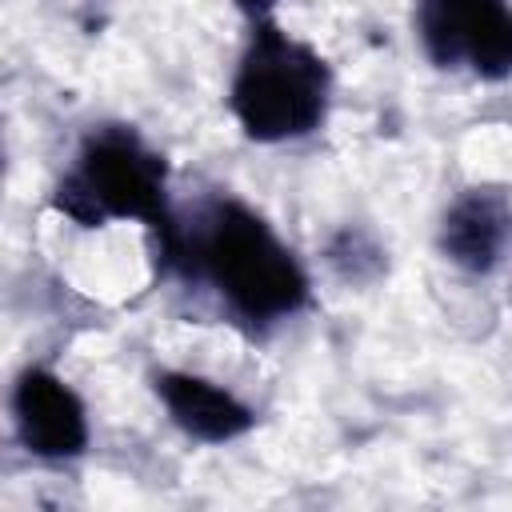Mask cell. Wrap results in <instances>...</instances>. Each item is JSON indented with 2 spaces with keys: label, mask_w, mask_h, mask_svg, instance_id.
I'll return each mask as SVG.
<instances>
[{
  "label": "cell",
  "mask_w": 512,
  "mask_h": 512,
  "mask_svg": "<svg viewBox=\"0 0 512 512\" xmlns=\"http://www.w3.org/2000/svg\"><path fill=\"white\" fill-rule=\"evenodd\" d=\"M204 284L232 320L272 328L308 304V276L276 228L236 196H208L180 220L176 244L160 260Z\"/></svg>",
  "instance_id": "obj_1"
},
{
  "label": "cell",
  "mask_w": 512,
  "mask_h": 512,
  "mask_svg": "<svg viewBox=\"0 0 512 512\" xmlns=\"http://www.w3.org/2000/svg\"><path fill=\"white\" fill-rule=\"evenodd\" d=\"M236 8L244 16H252V20H268V12L276 8V0H236Z\"/></svg>",
  "instance_id": "obj_9"
},
{
  "label": "cell",
  "mask_w": 512,
  "mask_h": 512,
  "mask_svg": "<svg viewBox=\"0 0 512 512\" xmlns=\"http://www.w3.org/2000/svg\"><path fill=\"white\" fill-rule=\"evenodd\" d=\"M324 256L344 284H372L384 272V248L364 228H340Z\"/></svg>",
  "instance_id": "obj_8"
},
{
  "label": "cell",
  "mask_w": 512,
  "mask_h": 512,
  "mask_svg": "<svg viewBox=\"0 0 512 512\" xmlns=\"http://www.w3.org/2000/svg\"><path fill=\"white\" fill-rule=\"evenodd\" d=\"M328 96L332 72L324 56L272 20H256L228 88V108L244 136L256 144L312 136L328 116Z\"/></svg>",
  "instance_id": "obj_3"
},
{
  "label": "cell",
  "mask_w": 512,
  "mask_h": 512,
  "mask_svg": "<svg viewBox=\"0 0 512 512\" xmlns=\"http://www.w3.org/2000/svg\"><path fill=\"white\" fill-rule=\"evenodd\" d=\"M416 40L436 68L480 80L512 76V0H416Z\"/></svg>",
  "instance_id": "obj_4"
},
{
  "label": "cell",
  "mask_w": 512,
  "mask_h": 512,
  "mask_svg": "<svg viewBox=\"0 0 512 512\" xmlns=\"http://www.w3.org/2000/svg\"><path fill=\"white\" fill-rule=\"evenodd\" d=\"M52 204L80 228L140 220L152 232L160 260L176 244L180 216L168 204V164L128 124H104L84 136L76 168L56 184Z\"/></svg>",
  "instance_id": "obj_2"
},
{
  "label": "cell",
  "mask_w": 512,
  "mask_h": 512,
  "mask_svg": "<svg viewBox=\"0 0 512 512\" xmlns=\"http://www.w3.org/2000/svg\"><path fill=\"white\" fill-rule=\"evenodd\" d=\"M440 252L448 264L472 272V276H488L500 260L504 248L512 244V200L504 188L492 184H476L464 188L444 220H440Z\"/></svg>",
  "instance_id": "obj_6"
},
{
  "label": "cell",
  "mask_w": 512,
  "mask_h": 512,
  "mask_svg": "<svg viewBox=\"0 0 512 512\" xmlns=\"http://www.w3.org/2000/svg\"><path fill=\"white\" fill-rule=\"evenodd\" d=\"M12 428L36 460H76L88 448L84 400L48 368H24L12 384Z\"/></svg>",
  "instance_id": "obj_5"
},
{
  "label": "cell",
  "mask_w": 512,
  "mask_h": 512,
  "mask_svg": "<svg viewBox=\"0 0 512 512\" xmlns=\"http://www.w3.org/2000/svg\"><path fill=\"white\" fill-rule=\"evenodd\" d=\"M152 388H156L164 412L172 416V424L200 444H228V440L252 432V424H256L252 408L216 380L164 368V372H156Z\"/></svg>",
  "instance_id": "obj_7"
}]
</instances>
